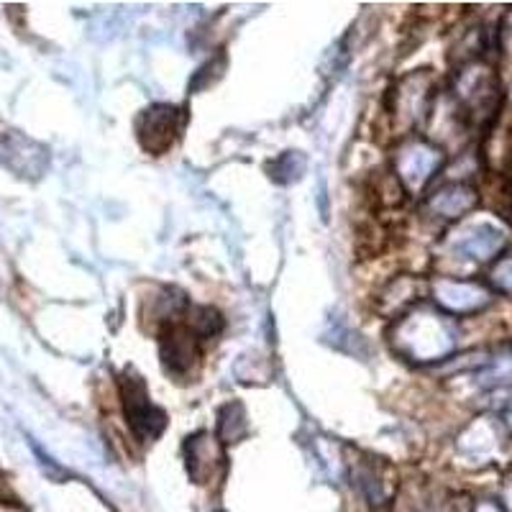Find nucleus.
Here are the masks:
<instances>
[{"instance_id": "f257e3e1", "label": "nucleus", "mask_w": 512, "mask_h": 512, "mask_svg": "<svg viewBox=\"0 0 512 512\" xmlns=\"http://www.w3.org/2000/svg\"><path fill=\"white\" fill-rule=\"evenodd\" d=\"M123 405H126L128 420L141 438H157L164 431V423H167L164 413L149 402L139 377H131L123 387Z\"/></svg>"}, {"instance_id": "f03ea898", "label": "nucleus", "mask_w": 512, "mask_h": 512, "mask_svg": "<svg viewBox=\"0 0 512 512\" xmlns=\"http://www.w3.org/2000/svg\"><path fill=\"white\" fill-rule=\"evenodd\" d=\"M177 136V108L154 105L139 118V139L149 152H164Z\"/></svg>"}, {"instance_id": "7ed1b4c3", "label": "nucleus", "mask_w": 512, "mask_h": 512, "mask_svg": "<svg viewBox=\"0 0 512 512\" xmlns=\"http://www.w3.org/2000/svg\"><path fill=\"white\" fill-rule=\"evenodd\" d=\"M443 157L431 144H410L400 157V177L408 187H420L431 180L433 172L441 167Z\"/></svg>"}, {"instance_id": "20e7f679", "label": "nucleus", "mask_w": 512, "mask_h": 512, "mask_svg": "<svg viewBox=\"0 0 512 512\" xmlns=\"http://www.w3.org/2000/svg\"><path fill=\"white\" fill-rule=\"evenodd\" d=\"M502 246H505V231L492 223H479L461 233L454 249L469 259H492Z\"/></svg>"}, {"instance_id": "39448f33", "label": "nucleus", "mask_w": 512, "mask_h": 512, "mask_svg": "<svg viewBox=\"0 0 512 512\" xmlns=\"http://www.w3.org/2000/svg\"><path fill=\"white\" fill-rule=\"evenodd\" d=\"M436 297L443 308L454 310V313H469V310H479L489 303V292L472 282H438Z\"/></svg>"}, {"instance_id": "423d86ee", "label": "nucleus", "mask_w": 512, "mask_h": 512, "mask_svg": "<svg viewBox=\"0 0 512 512\" xmlns=\"http://www.w3.org/2000/svg\"><path fill=\"white\" fill-rule=\"evenodd\" d=\"M477 203V195H474L472 187L466 185H451L446 190H441L436 198L431 200V208L436 210L438 216L446 218H459L464 216L466 210L474 208Z\"/></svg>"}, {"instance_id": "0eeeda50", "label": "nucleus", "mask_w": 512, "mask_h": 512, "mask_svg": "<svg viewBox=\"0 0 512 512\" xmlns=\"http://www.w3.org/2000/svg\"><path fill=\"white\" fill-rule=\"evenodd\" d=\"M162 356L167 367H172L175 372H185L192 367V361L198 359V349L187 333L177 331L162 341Z\"/></svg>"}, {"instance_id": "6e6552de", "label": "nucleus", "mask_w": 512, "mask_h": 512, "mask_svg": "<svg viewBox=\"0 0 512 512\" xmlns=\"http://www.w3.org/2000/svg\"><path fill=\"white\" fill-rule=\"evenodd\" d=\"M492 280H495L497 287L512 292V256L510 259H502V262L497 264L495 272H492Z\"/></svg>"}, {"instance_id": "1a4fd4ad", "label": "nucleus", "mask_w": 512, "mask_h": 512, "mask_svg": "<svg viewBox=\"0 0 512 512\" xmlns=\"http://www.w3.org/2000/svg\"><path fill=\"white\" fill-rule=\"evenodd\" d=\"M510 505H512V489H510Z\"/></svg>"}]
</instances>
